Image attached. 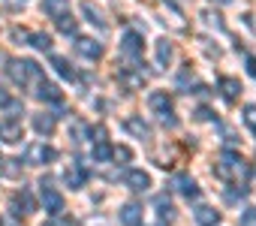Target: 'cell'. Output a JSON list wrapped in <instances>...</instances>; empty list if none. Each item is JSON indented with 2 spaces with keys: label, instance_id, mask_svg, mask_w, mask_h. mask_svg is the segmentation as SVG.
Listing matches in <instances>:
<instances>
[{
  "label": "cell",
  "instance_id": "5",
  "mask_svg": "<svg viewBox=\"0 0 256 226\" xmlns=\"http://www.w3.org/2000/svg\"><path fill=\"white\" fill-rule=\"evenodd\" d=\"M40 196H42V205H46V211H48L52 217H58V214L64 211V196H60V193L46 181V178L40 181Z\"/></svg>",
  "mask_w": 256,
  "mask_h": 226
},
{
  "label": "cell",
  "instance_id": "13",
  "mask_svg": "<svg viewBox=\"0 0 256 226\" xmlns=\"http://www.w3.org/2000/svg\"><path fill=\"white\" fill-rule=\"evenodd\" d=\"M124 130L126 133H133L136 139H151V127L139 118V115H130V118H124Z\"/></svg>",
  "mask_w": 256,
  "mask_h": 226
},
{
  "label": "cell",
  "instance_id": "25",
  "mask_svg": "<svg viewBox=\"0 0 256 226\" xmlns=\"http://www.w3.org/2000/svg\"><path fill=\"white\" fill-rule=\"evenodd\" d=\"M42 12L46 16H52V18H60L66 10H64V0H46V4H42Z\"/></svg>",
  "mask_w": 256,
  "mask_h": 226
},
{
  "label": "cell",
  "instance_id": "28",
  "mask_svg": "<svg viewBox=\"0 0 256 226\" xmlns=\"http://www.w3.org/2000/svg\"><path fill=\"white\" fill-rule=\"evenodd\" d=\"M154 205H157V214H160V217H172V202H169V196H157Z\"/></svg>",
  "mask_w": 256,
  "mask_h": 226
},
{
  "label": "cell",
  "instance_id": "16",
  "mask_svg": "<svg viewBox=\"0 0 256 226\" xmlns=\"http://www.w3.org/2000/svg\"><path fill=\"white\" fill-rule=\"evenodd\" d=\"M54 127H58V118L48 115V112H40V115H34V130H36L40 136H52Z\"/></svg>",
  "mask_w": 256,
  "mask_h": 226
},
{
  "label": "cell",
  "instance_id": "32",
  "mask_svg": "<svg viewBox=\"0 0 256 226\" xmlns=\"http://www.w3.org/2000/svg\"><path fill=\"white\" fill-rule=\"evenodd\" d=\"M244 196H247V187H238V190H229V193H226L229 202H238V199H244Z\"/></svg>",
  "mask_w": 256,
  "mask_h": 226
},
{
  "label": "cell",
  "instance_id": "33",
  "mask_svg": "<svg viewBox=\"0 0 256 226\" xmlns=\"http://www.w3.org/2000/svg\"><path fill=\"white\" fill-rule=\"evenodd\" d=\"M196 115H199V121H211V118H214V115H211V112H208V108H205V106H202V108H199V112H196Z\"/></svg>",
  "mask_w": 256,
  "mask_h": 226
},
{
  "label": "cell",
  "instance_id": "1",
  "mask_svg": "<svg viewBox=\"0 0 256 226\" xmlns=\"http://www.w3.org/2000/svg\"><path fill=\"white\" fill-rule=\"evenodd\" d=\"M6 72H10V78H12L18 88H24L28 82H40V78H42V70H40V64H36V60H24V58H16V60H10Z\"/></svg>",
  "mask_w": 256,
  "mask_h": 226
},
{
  "label": "cell",
  "instance_id": "12",
  "mask_svg": "<svg viewBox=\"0 0 256 226\" xmlns=\"http://www.w3.org/2000/svg\"><path fill=\"white\" fill-rule=\"evenodd\" d=\"M217 88H220V94H223L226 102H235V100L241 96V82L232 78V76H223V78L217 82Z\"/></svg>",
  "mask_w": 256,
  "mask_h": 226
},
{
  "label": "cell",
  "instance_id": "22",
  "mask_svg": "<svg viewBox=\"0 0 256 226\" xmlns=\"http://www.w3.org/2000/svg\"><path fill=\"white\" fill-rule=\"evenodd\" d=\"M54 24H58V30H60V34H66V36H72V34L78 30V22H76L70 12H64L60 18H54Z\"/></svg>",
  "mask_w": 256,
  "mask_h": 226
},
{
  "label": "cell",
  "instance_id": "2",
  "mask_svg": "<svg viewBox=\"0 0 256 226\" xmlns=\"http://www.w3.org/2000/svg\"><path fill=\"white\" fill-rule=\"evenodd\" d=\"M214 175L223 178V181H235L238 175H241V178L247 175V166H244V160H241L235 151H223L220 160L214 163Z\"/></svg>",
  "mask_w": 256,
  "mask_h": 226
},
{
  "label": "cell",
  "instance_id": "11",
  "mask_svg": "<svg viewBox=\"0 0 256 226\" xmlns=\"http://www.w3.org/2000/svg\"><path fill=\"white\" fill-rule=\"evenodd\" d=\"M64 181H66V187H70V190H82V187H84V181H88V169H84V166H78V163H70V169L64 172Z\"/></svg>",
  "mask_w": 256,
  "mask_h": 226
},
{
  "label": "cell",
  "instance_id": "24",
  "mask_svg": "<svg viewBox=\"0 0 256 226\" xmlns=\"http://www.w3.org/2000/svg\"><path fill=\"white\" fill-rule=\"evenodd\" d=\"M30 46L36 52H52V36L48 34H30Z\"/></svg>",
  "mask_w": 256,
  "mask_h": 226
},
{
  "label": "cell",
  "instance_id": "30",
  "mask_svg": "<svg viewBox=\"0 0 256 226\" xmlns=\"http://www.w3.org/2000/svg\"><path fill=\"white\" fill-rule=\"evenodd\" d=\"M244 124L256 130V106H244Z\"/></svg>",
  "mask_w": 256,
  "mask_h": 226
},
{
  "label": "cell",
  "instance_id": "19",
  "mask_svg": "<svg viewBox=\"0 0 256 226\" xmlns=\"http://www.w3.org/2000/svg\"><path fill=\"white\" fill-rule=\"evenodd\" d=\"M193 217H196L199 226H217V223H220V211H214L211 205H199V208L193 211Z\"/></svg>",
  "mask_w": 256,
  "mask_h": 226
},
{
  "label": "cell",
  "instance_id": "20",
  "mask_svg": "<svg viewBox=\"0 0 256 226\" xmlns=\"http://www.w3.org/2000/svg\"><path fill=\"white\" fill-rule=\"evenodd\" d=\"M52 66H54V70H58V76H64V78H70V82L76 78V70H72V64H70L66 58L54 54V58H52Z\"/></svg>",
  "mask_w": 256,
  "mask_h": 226
},
{
  "label": "cell",
  "instance_id": "21",
  "mask_svg": "<svg viewBox=\"0 0 256 226\" xmlns=\"http://www.w3.org/2000/svg\"><path fill=\"white\" fill-rule=\"evenodd\" d=\"M82 12L88 16V22H90V24H96L100 30H106V22H102V12H100V10H96L94 4H88V0H84V4H82Z\"/></svg>",
  "mask_w": 256,
  "mask_h": 226
},
{
  "label": "cell",
  "instance_id": "3",
  "mask_svg": "<svg viewBox=\"0 0 256 226\" xmlns=\"http://www.w3.org/2000/svg\"><path fill=\"white\" fill-rule=\"evenodd\" d=\"M148 106H151L154 115L160 118V124H166V127H178L175 106H172V96H169L166 90H154V94L148 96Z\"/></svg>",
  "mask_w": 256,
  "mask_h": 226
},
{
  "label": "cell",
  "instance_id": "26",
  "mask_svg": "<svg viewBox=\"0 0 256 226\" xmlns=\"http://www.w3.org/2000/svg\"><path fill=\"white\" fill-rule=\"evenodd\" d=\"M169 60H172V42L160 40L157 42V64H169Z\"/></svg>",
  "mask_w": 256,
  "mask_h": 226
},
{
  "label": "cell",
  "instance_id": "10",
  "mask_svg": "<svg viewBox=\"0 0 256 226\" xmlns=\"http://www.w3.org/2000/svg\"><path fill=\"white\" fill-rule=\"evenodd\" d=\"M36 96H40L42 102H60V100H64V90H60L54 82L40 78V82H36Z\"/></svg>",
  "mask_w": 256,
  "mask_h": 226
},
{
  "label": "cell",
  "instance_id": "35",
  "mask_svg": "<svg viewBox=\"0 0 256 226\" xmlns=\"http://www.w3.org/2000/svg\"><path fill=\"white\" fill-rule=\"evenodd\" d=\"M157 226H166V223H157Z\"/></svg>",
  "mask_w": 256,
  "mask_h": 226
},
{
  "label": "cell",
  "instance_id": "15",
  "mask_svg": "<svg viewBox=\"0 0 256 226\" xmlns=\"http://www.w3.org/2000/svg\"><path fill=\"white\" fill-rule=\"evenodd\" d=\"M126 187L136 190V193H142V190L151 187V175L142 172V169H130V172H126Z\"/></svg>",
  "mask_w": 256,
  "mask_h": 226
},
{
  "label": "cell",
  "instance_id": "27",
  "mask_svg": "<svg viewBox=\"0 0 256 226\" xmlns=\"http://www.w3.org/2000/svg\"><path fill=\"white\" fill-rule=\"evenodd\" d=\"M112 151H114L112 145L96 142V145H94V160H96V163H106V160H112Z\"/></svg>",
  "mask_w": 256,
  "mask_h": 226
},
{
  "label": "cell",
  "instance_id": "18",
  "mask_svg": "<svg viewBox=\"0 0 256 226\" xmlns=\"http://www.w3.org/2000/svg\"><path fill=\"white\" fill-rule=\"evenodd\" d=\"M118 82L126 88V90H139L142 84H145V72H142V66L136 70V72H130V70H124L120 76H118Z\"/></svg>",
  "mask_w": 256,
  "mask_h": 226
},
{
  "label": "cell",
  "instance_id": "29",
  "mask_svg": "<svg viewBox=\"0 0 256 226\" xmlns=\"http://www.w3.org/2000/svg\"><path fill=\"white\" fill-rule=\"evenodd\" d=\"M238 226H256V208H244V211H241Z\"/></svg>",
  "mask_w": 256,
  "mask_h": 226
},
{
  "label": "cell",
  "instance_id": "14",
  "mask_svg": "<svg viewBox=\"0 0 256 226\" xmlns=\"http://www.w3.org/2000/svg\"><path fill=\"white\" fill-rule=\"evenodd\" d=\"M172 187H175L184 199H196V196H199V184H196L190 175H178V178L172 181Z\"/></svg>",
  "mask_w": 256,
  "mask_h": 226
},
{
  "label": "cell",
  "instance_id": "7",
  "mask_svg": "<svg viewBox=\"0 0 256 226\" xmlns=\"http://www.w3.org/2000/svg\"><path fill=\"white\" fill-rule=\"evenodd\" d=\"M24 139V127H22V121L16 118H10V121H0V142H6V145H16V142H22Z\"/></svg>",
  "mask_w": 256,
  "mask_h": 226
},
{
  "label": "cell",
  "instance_id": "34",
  "mask_svg": "<svg viewBox=\"0 0 256 226\" xmlns=\"http://www.w3.org/2000/svg\"><path fill=\"white\" fill-rule=\"evenodd\" d=\"M247 72H250V76H256V58H250V60H247Z\"/></svg>",
  "mask_w": 256,
  "mask_h": 226
},
{
  "label": "cell",
  "instance_id": "23",
  "mask_svg": "<svg viewBox=\"0 0 256 226\" xmlns=\"http://www.w3.org/2000/svg\"><path fill=\"white\" fill-rule=\"evenodd\" d=\"M0 175L4 178H22V160H0Z\"/></svg>",
  "mask_w": 256,
  "mask_h": 226
},
{
  "label": "cell",
  "instance_id": "31",
  "mask_svg": "<svg viewBox=\"0 0 256 226\" xmlns=\"http://www.w3.org/2000/svg\"><path fill=\"white\" fill-rule=\"evenodd\" d=\"M112 157H114V160H124V163H126V160H133V151L120 145V148H114V151H112Z\"/></svg>",
  "mask_w": 256,
  "mask_h": 226
},
{
  "label": "cell",
  "instance_id": "8",
  "mask_svg": "<svg viewBox=\"0 0 256 226\" xmlns=\"http://www.w3.org/2000/svg\"><path fill=\"white\" fill-rule=\"evenodd\" d=\"M76 52L84 58V60H100L102 58V42L90 40V36H78L76 40Z\"/></svg>",
  "mask_w": 256,
  "mask_h": 226
},
{
  "label": "cell",
  "instance_id": "4",
  "mask_svg": "<svg viewBox=\"0 0 256 226\" xmlns=\"http://www.w3.org/2000/svg\"><path fill=\"white\" fill-rule=\"evenodd\" d=\"M58 160V151L52 148V145H46V142H34V145H28V151H24V163L28 166H48V163H54Z\"/></svg>",
  "mask_w": 256,
  "mask_h": 226
},
{
  "label": "cell",
  "instance_id": "6",
  "mask_svg": "<svg viewBox=\"0 0 256 226\" xmlns=\"http://www.w3.org/2000/svg\"><path fill=\"white\" fill-rule=\"evenodd\" d=\"M34 211H36V205H34V196H30L28 190L16 193V196L10 199V214H12V217H28V214H34Z\"/></svg>",
  "mask_w": 256,
  "mask_h": 226
},
{
  "label": "cell",
  "instance_id": "9",
  "mask_svg": "<svg viewBox=\"0 0 256 226\" xmlns=\"http://www.w3.org/2000/svg\"><path fill=\"white\" fill-rule=\"evenodd\" d=\"M142 48H145V40H142V34H139V30H126V34H124L120 52H124L126 58H139V54H142Z\"/></svg>",
  "mask_w": 256,
  "mask_h": 226
},
{
  "label": "cell",
  "instance_id": "17",
  "mask_svg": "<svg viewBox=\"0 0 256 226\" xmlns=\"http://www.w3.org/2000/svg\"><path fill=\"white\" fill-rule=\"evenodd\" d=\"M120 223H124V226H142V205L126 202V205L120 208Z\"/></svg>",
  "mask_w": 256,
  "mask_h": 226
}]
</instances>
